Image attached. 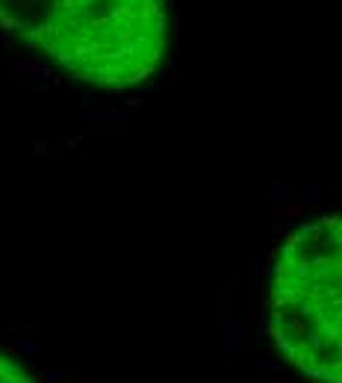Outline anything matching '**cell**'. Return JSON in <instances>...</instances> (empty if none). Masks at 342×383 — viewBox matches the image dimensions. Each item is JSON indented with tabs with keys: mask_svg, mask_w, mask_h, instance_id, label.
<instances>
[{
	"mask_svg": "<svg viewBox=\"0 0 342 383\" xmlns=\"http://www.w3.org/2000/svg\"><path fill=\"white\" fill-rule=\"evenodd\" d=\"M0 27L104 89L148 80L169 44L166 0H0Z\"/></svg>",
	"mask_w": 342,
	"mask_h": 383,
	"instance_id": "6da1fadb",
	"label": "cell"
},
{
	"mask_svg": "<svg viewBox=\"0 0 342 383\" xmlns=\"http://www.w3.org/2000/svg\"><path fill=\"white\" fill-rule=\"evenodd\" d=\"M269 333L289 365L342 383V224L336 215L292 230L269 292Z\"/></svg>",
	"mask_w": 342,
	"mask_h": 383,
	"instance_id": "7a4b0ae2",
	"label": "cell"
},
{
	"mask_svg": "<svg viewBox=\"0 0 342 383\" xmlns=\"http://www.w3.org/2000/svg\"><path fill=\"white\" fill-rule=\"evenodd\" d=\"M0 383H39V380L30 375V369H24V363L0 351Z\"/></svg>",
	"mask_w": 342,
	"mask_h": 383,
	"instance_id": "3957f363",
	"label": "cell"
}]
</instances>
